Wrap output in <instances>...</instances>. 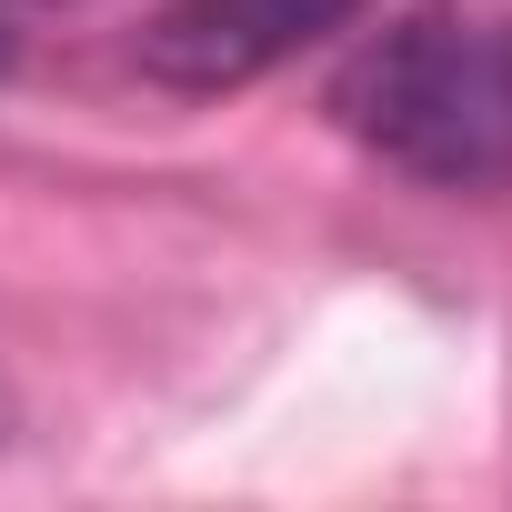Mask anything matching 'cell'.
I'll return each mask as SVG.
<instances>
[{"label": "cell", "instance_id": "cell-2", "mask_svg": "<svg viewBox=\"0 0 512 512\" xmlns=\"http://www.w3.org/2000/svg\"><path fill=\"white\" fill-rule=\"evenodd\" d=\"M352 11L362 0H171V11L141 31V71L161 91L211 101V91H241V81L282 71L292 51H312Z\"/></svg>", "mask_w": 512, "mask_h": 512}, {"label": "cell", "instance_id": "cell-1", "mask_svg": "<svg viewBox=\"0 0 512 512\" xmlns=\"http://www.w3.org/2000/svg\"><path fill=\"white\" fill-rule=\"evenodd\" d=\"M332 121L432 181V191H492L512 181V21L492 11H412L382 41H362L332 81Z\"/></svg>", "mask_w": 512, "mask_h": 512}]
</instances>
